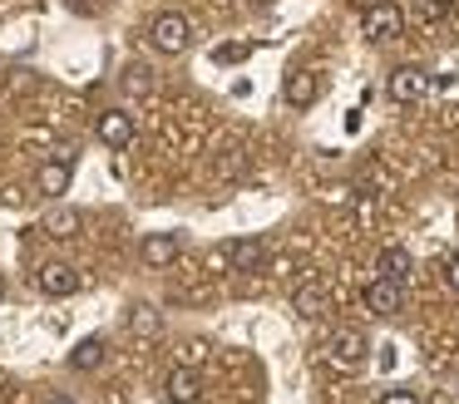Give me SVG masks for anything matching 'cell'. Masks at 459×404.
Segmentation results:
<instances>
[{
  "label": "cell",
  "mask_w": 459,
  "mask_h": 404,
  "mask_svg": "<svg viewBox=\"0 0 459 404\" xmlns=\"http://www.w3.org/2000/svg\"><path fill=\"white\" fill-rule=\"evenodd\" d=\"M94 133H100L104 148H114V153H124V148L134 143V114H124V108H104L100 118H94Z\"/></svg>",
  "instance_id": "5"
},
{
  "label": "cell",
  "mask_w": 459,
  "mask_h": 404,
  "mask_svg": "<svg viewBox=\"0 0 459 404\" xmlns=\"http://www.w3.org/2000/svg\"><path fill=\"white\" fill-rule=\"evenodd\" d=\"M0 296H5V281H0Z\"/></svg>",
  "instance_id": "24"
},
{
  "label": "cell",
  "mask_w": 459,
  "mask_h": 404,
  "mask_svg": "<svg viewBox=\"0 0 459 404\" xmlns=\"http://www.w3.org/2000/svg\"><path fill=\"white\" fill-rule=\"evenodd\" d=\"M228 256H232L238 271H262V266H267V242H262V236H242V242L228 246Z\"/></svg>",
  "instance_id": "11"
},
{
  "label": "cell",
  "mask_w": 459,
  "mask_h": 404,
  "mask_svg": "<svg viewBox=\"0 0 459 404\" xmlns=\"http://www.w3.org/2000/svg\"><path fill=\"white\" fill-rule=\"evenodd\" d=\"M429 20H439V15H449V10H455V0H429Z\"/></svg>",
  "instance_id": "22"
},
{
  "label": "cell",
  "mask_w": 459,
  "mask_h": 404,
  "mask_svg": "<svg viewBox=\"0 0 459 404\" xmlns=\"http://www.w3.org/2000/svg\"><path fill=\"white\" fill-rule=\"evenodd\" d=\"M366 350H370V340H366L360 331H351V325L331 331V340H326L331 365H341V370H356V365H366Z\"/></svg>",
  "instance_id": "4"
},
{
  "label": "cell",
  "mask_w": 459,
  "mask_h": 404,
  "mask_svg": "<svg viewBox=\"0 0 459 404\" xmlns=\"http://www.w3.org/2000/svg\"><path fill=\"white\" fill-rule=\"evenodd\" d=\"M445 281H449V291H459V252L445 262Z\"/></svg>",
  "instance_id": "21"
},
{
  "label": "cell",
  "mask_w": 459,
  "mask_h": 404,
  "mask_svg": "<svg viewBox=\"0 0 459 404\" xmlns=\"http://www.w3.org/2000/svg\"><path fill=\"white\" fill-rule=\"evenodd\" d=\"M380 404H420V400H415V390H385Z\"/></svg>",
  "instance_id": "19"
},
{
  "label": "cell",
  "mask_w": 459,
  "mask_h": 404,
  "mask_svg": "<svg viewBox=\"0 0 459 404\" xmlns=\"http://www.w3.org/2000/svg\"><path fill=\"white\" fill-rule=\"evenodd\" d=\"M291 305H297V315H301V321H316V315H326V291H321L316 281H307V286H297Z\"/></svg>",
  "instance_id": "14"
},
{
  "label": "cell",
  "mask_w": 459,
  "mask_h": 404,
  "mask_svg": "<svg viewBox=\"0 0 459 404\" xmlns=\"http://www.w3.org/2000/svg\"><path fill=\"white\" fill-rule=\"evenodd\" d=\"M74 232H80V212H70V207H55V212L45 217V236H60L65 242V236H74Z\"/></svg>",
  "instance_id": "16"
},
{
  "label": "cell",
  "mask_w": 459,
  "mask_h": 404,
  "mask_svg": "<svg viewBox=\"0 0 459 404\" xmlns=\"http://www.w3.org/2000/svg\"><path fill=\"white\" fill-rule=\"evenodd\" d=\"M360 30H366V39L385 45V39H395L400 30H405V10H400L395 0H376V5H366V15H360Z\"/></svg>",
  "instance_id": "2"
},
{
  "label": "cell",
  "mask_w": 459,
  "mask_h": 404,
  "mask_svg": "<svg viewBox=\"0 0 459 404\" xmlns=\"http://www.w3.org/2000/svg\"><path fill=\"white\" fill-rule=\"evenodd\" d=\"M178 252H183V242H178V232H149L139 242V256H143V266H173L178 262Z\"/></svg>",
  "instance_id": "9"
},
{
  "label": "cell",
  "mask_w": 459,
  "mask_h": 404,
  "mask_svg": "<svg viewBox=\"0 0 459 404\" xmlns=\"http://www.w3.org/2000/svg\"><path fill=\"white\" fill-rule=\"evenodd\" d=\"M247 55H252V45H242V39H238V45H218V49H212L218 64H238V59H247Z\"/></svg>",
  "instance_id": "18"
},
{
  "label": "cell",
  "mask_w": 459,
  "mask_h": 404,
  "mask_svg": "<svg viewBox=\"0 0 459 404\" xmlns=\"http://www.w3.org/2000/svg\"><path fill=\"white\" fill-rule=\"evenodd\" d=\"M385 94L395 99V104H420V99L429 94V74L420 64H400L395 74L385 79Z\"/></svg>",
  "instance_id": "6"
},
{
  "label": "cell",
  "mask_w": 459,
  "mask_h": 404,
  "mask_svg": "<svg viewBox=\"0 0 459 404\" xmlns=\"http://www.w3.org/2000/svg\"><path fill=\"white\" fill-rule=\"evenodd\" d=\"M134 331H153V305H134Z\"/></svg>",
  "instance_id": "20"
},
{
  "label": "cell",
  "mask_w": 459,
  "mask_h": 404,
  "mask_svg": "<svg viewBox=\"0 0 459 404\" xmlns=\"http://www.w3.org/2000/svg\"><path fill=\"white\" fill-rule=\"evenodd\" d=\"M149 45L159 49V55H183V49L193 45V25L188 15H178V10H159L149 25Z\"/></svg>",
  "instance_id": "1"
},
{
  "label": "cell",
  "mask_w": 459,
  "mask_h": 404,
  "mask_svg": "<svg viewBox=\"0 0 459 404\" xmlns=\"http://www.w3.org/2000/svg\"><path fill=\"white\" fill-rule=\"evenodd\" d=\"M104 350H109V345H104L100 335H84V340L70 350V365H74V370H100V365H104Z\"/></svg>",
  "instance_id": "15"
},
{
  "label": "cell",
  "mask_w": 459,
  "mask_h": 404,
  "mask_svg": "<svg viewBox=\"0 0 459 404\" xmlns=\"http://www.w3.org/2000/svg\"><path fill=\"white\" fill-rule=\"evenodd\" d=\"M281 94H287L291 108H311L316 104V74H311V69H291L287 84H281Z\"/></svg>",
  "instance_id": "12"
},
{
  "label": "cell",
  "mask_w": 459,
  "mask_h": 404,
  "mask_svg": "<svg viewBox=\"0 0 459 404\" xmlns=\"http://www.w3.org/2000/svg\"><path fill=\"white\" fill-rule=\"evenodd\" d=\"M124 89H129V94H153L149 69H143V64H129V69H124Z\"/></svg>",
  "instance_id": "17"
},
{
  "label": "cell",
  "mask_w": 459,
  "mask_h": 404,
  "mask_svg": "<svg viewBox=\"0 0 459 404\" xmlns=\"http://www.w3.org/2000/svg\"><path fill=\"white\" fill-rule=\"evenodd\" d=\"M400 305H405V286H400V281L376 276V281L366 286V311H370V315H395Z\"/></svg>",
  "instance_id": "8"
},
{
  "label": "cell",
  "mask_w": 459,
  "mask_h": 404,
  "mask_svg": "<svg viewBox=\"0 0 459 404\" xmlns=\"http://www.w3.org/2000/svg\"><path fill=\"white\" fill-rule=\"evenodd\" d=\"M35 286H40L45 296H55V301H65V296L80 291V271H74L70 262H50V266L35 271Z\"/></svg>",
  "instance_id": "7"
},
{
  "label": "cell",
  "mask_w": 459,
  "mask_h": 404,
  "mask_svg": "<svg viewBox=\"0 0 459 404\" xmlns=\"http://www.w3.org/2000/svg\"><path fill=\"white\" fill-rule=\"evenodd\" d=\"M45 404H74V400H70V394H50Z\"/></svg>",
  "instance_id": "23"
},
{
  "label": "cell",
  "mask_w": 459,
  "mask_h": 404,
  "mask_svg": "<svg viewBox=\"0 0 459 404\" xmlns=\"http://www.w3.org/2000/svg\"><path fill=\"white\" fill-rule=\"evenodd\" d=\"M410 271H415V262H410L405 246H380V256H376V276H390V281L405 286V281H410Z\"/></svg>",
  "instance_id": "13"
},
{
  "label": "cell",
  "mask_w": 459,
  "mask_h": 404,
  "mask_svg": "<svg viewBox=\"0 0 459 404\" xmlns=\"http://www.w3.org/2000/svg\"><path fill=\"white\" fill-rule=\"evenodd\" d=\"M70 177H74V148H55L50 158L40 163V193L45 197H60V193H70Z\"/></svg>",
  "instance_id": "3"
},
{
  "label": "cell",
  "mask_w": 459,
  "mask_h": 404,
  "mask_svg": "<svg viewBox=\"0 0 459 404\" xmlns=\"http://www.w3.org/2000/svg\"><path fill=\"white\" fill-rule=\"evenodd\" d=\"M163 394H169V404H198V394H203L198 370L193 365H173L169 380H163Z\"/></svg>",
  "instance_id": "10"
}]
</instances>
